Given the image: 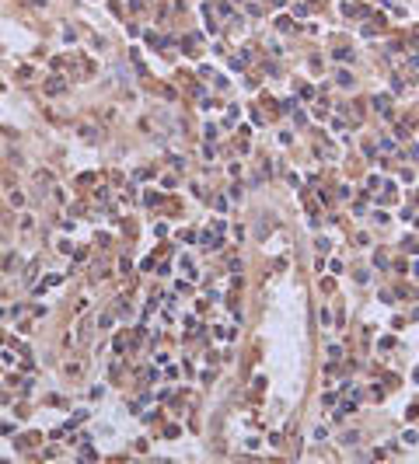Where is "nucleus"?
<instances>
[{
  "label": "nucleus",
  "mask_w": 419,
  "mask_h": 464,
  "mask_svg": "<svg viewBox=\"0 0 419 464\" xmlns=\"http://www.w3.org/2000/svg\"><path fill=\"white\" fill-rule=\"evenodd\" d=\"M63 91H66L63 77H49V81H46V94H63Z\"/></svg>",
  "instance_id": "f03ea898"
},
{
  "label": "nucleus",
  "mask_w": 419,
  "mask_h": 464,
  "mask_svg": "<svg viewBox=\"0 0 419 464\" xmlns=\"http://www.w3.org/2000/svg\"><path fill=\"white\" fill-rule=\"evenodd\" d=\"M339 440H342V443H346V447H350V443H356V440H360V433H356V430H346V433H342Z\"/></svg>",
  "instance_id": "20e7f679"
},
{
  "label": "nucleus",
  "mask_w": 419,
  "mask_h": 464,
  "mask_svg": "<svg viewBox=\"0 0 419 464\" xmlns=\"http://www.w3.org/2000/svg\"><path fill=\"white\" fill-rule=\"evenodd\" d=\"M388 101H391L388 94H377V98H374V108H377V112H388V108H391Z\"/></svg>",
  "instance_id": "7ed1b4c3"
},
{
  "label": "nucleus",
  "mask_w": 419,
  "mask_h": 464,
  "mask_svg": "<svg viewBox=\"0 0 419 464\" xmlns=\"http://www.w3.org/2000/svg\"><path fill=\"white\" fill-rule=\"evenodd\" d=\"M25 203V192H18V188H11V206H21Z\"/></svg>",
  "instance_id": "39448f33"
},
{
  "label": "nucleus",
  "mask_w": 419,
  "mask_h": 464,
  "mask_svg": "<svg viewBox=\"0 0 419 464\" xmlns=\"http://www.w3.org/2000/svg\"><path fill=\"white\" fill-rule=\"evenodd\" d=\"M66 373L70 377H81V363H66Z\"/></svg>",
  "instance_id": "423d86ee"
},
{
  "label": "nucleus",
  "mask_w": 419,
  "mask_h": 464,
  "mask_svg": "<svg viewBox=\"0 0 419 464\" xmlns=\"http://www.w3.org/2000/svg\"><path fill=\"white\" fill-rule=\"evenodd\" d=\"M49 188H53V171L39 168L35 171V192H39V196H49Z\"/></svg>",
  "instance_id": "f257e3e1"
}]
</instances>
